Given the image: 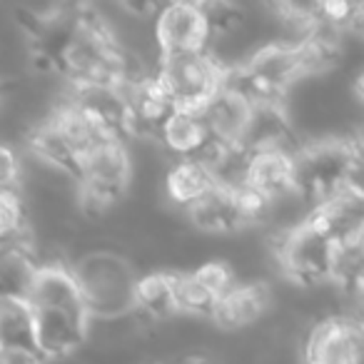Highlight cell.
I'll list each match as a JSON object with an SVG mask.
<instances>
[{"instance_id": "obj_7", "label": "cell", "mask_w": 364, "mask_h": 364, "mask_svg": "<svg viewBox=\"0 0 364 364\" xmlns=\"http://www.w3.org/2000/svg\"><path fill=\"white\" fill-rule=\"evenodd\" d=\"M85 314L33 309V342L43 362L73 359L87 342Z\"/></svg>"}, {"instance_id": "obj_11", "label": "cell", "mask_w": 364, "mask_h": 364, "mask_svg": "<svg viewBox=\"0 0 364 364\" xmlns=\"http://www.w3.org/2000/svg\"><path fill=\"white\" fill-rule=\"evenodd\" d=\"M26 302L31 304V309H53V312H73L87 317L70 264L60 262V259L36 264Z\"/></svg>"}, {"instance_id": "obj_10", "label": "cell", "mask_w": 364, "mask_h": 364, "mask_svg": "<svg viewBox=\"0 0 364 364\" xmlns=\"http://www.w3.org/2000/svg\"><path fill=\"white\" fill-rule=\"evenodd\" d=\"M255 105L235 90L232 85L225 82L213 97L203 105V115L208 132L218 147H242L245 135H247L250 120H252Z\"/></svg>"}, {"instance_id": "obj_14", "label": "cell", "mask_w": 364, "mask_h": 364, "mask_svg": "<svg viewBox=\"0 0 364 364\" xmlns=\"http://www.w3.org/2000/svg\"><path fill=\"white\" fill-rule=\"evenodd\" d=\"M294 152L297 150H255L247 152L242 188L257 193L269 205L294 193Z\"/></svg>"}, {"instance_id": "obj_12", "label": "cell", "mask_w": 364, "mask_h": 364, "mask_svg": "<svg viewBox=\"0 0 364 364\" xmlns=\"http://www.w3.org/2000/svg\"><path fill=\"white\" fill-rule=\"evenodd\" d=\"M307 220L317 230H322L334 245L362 240L364 225V195L359 182H352L337 195L309 210Z\"/></svg>"}, {"instance_id": "obj_3", "label": "cell", "mask_w": 364, "mask_h": 364, "mask_svg": "<svg viewBox=\"0 0 364 364\" xmlns=\"http://www.w3.org/2000/svg\"><path fill=\"white\" fill-rule=\"evenodd\" d=\"M132 182V155L125 140H107L90 150L75 175V195L82 215L102 218L127 195Z\"/></svg>"}, {"instance_id": "obj_16", "label": "cell", "mask_w": 364, "mask_h": 364, "mask_svg": "<svg viewBox=\"0 0 364 364\" xmlns=\"http://www.w3.org/2000/svg\"><path fill=\"white\" fill-rule=\"evenodd\" d=\"M68 100L127 142V100L117 85H75Z\"/></svg>"}, {"instance_id": "obj_17", "label": "cell", "mask_w": 364, "mask_h": 364, "mask_svg": "<svg viewBox=\"0 0 364 364\" xmlns=\"http://www.w3.org/2000/svg\"><path fill=\"white\" fill-rule=\"evenodd\" d=\"M165 195L177 210L188 213L193 205H198L205 195L213 193L215 185L213 170L203 160H172L162 180Z\"/></svg>"}, {"instance_id": "obj_21", "label": "cell", "mask_w": 364, "mask_h": 364, "mask_svg": "<svg viewBox=\"0 0 364 364\" xmlns=\"http://www.w3.org/2000/svg\"><path fill=\"white\" fill-rule=\"evenodd\" d=\"M36 259L28 247L0 250V302L3 299H26L31 287Z\"/></svg>"}, {"instance_id": "obj_24", "label": "cell", "mask_w": 364, "mask_h": 364, "mask_svg": "<svg viewBox=\"0 0 364 364\" xmlns=\"http://www.w3.org/2000/svg\"><path fill=\"white\" fill-rule=\"evenodd\" d=\"M200 6H203V16L208 21L210 38H213L210 43L237 36L247 26V11L237 3L218 0V3H200Z\"/></svg>"}, {"instance_id": "obj_2", "label": "cell", "mask_w": 364, "mask_h": 364, "mask_svg": "<svg viewBox=\"0 0 364 364\" xmlns=\"http://www.w3.org/2000/svg\"><path fill=\"white\" fill-rule=\"evenodd\" d=\"M357 172L359 145L354 140L322 137L304 142L294 152V193L312 210L357 182Z\"/></svg>"}, {"instance_id": "obj_19", "label": "cell", "mask_w": 364, "mask_h": 364, "mask_svg": "<svg viewBox=\"0 0 364 364\" xmlns=\"http://www.w3.org/2000/svg\"><path fill=\"white\" fill-rule=\"evenodd\" d=\"M245 150H297L294 142V130L289 122L284 105H274V102H264V105H255L252 120H250L247 135H245Z\"/></svg>"}, {"instance_id": "obj_25", "label": "cell", "mask_w": 364, "mask_h": 364, "mask_svg": "<svg viewBox=\"0 0 364 364\" xmlns=\"http://www.w3.org/2000/svg\"><path fill=\"white\" fill-rule=\"evenodd\" d=\"M190 272H193V277L198 279L215 299H220L235 282H237V274H235L232 264H230L228 259H208V262L193 267Z\"/></svg>"}, {"instance_id": "obj_6", "label": "cell", "mask_w": 364, "mask_h": 364, "mask_svg": "<svg viewBox=\"0 0 364 364\" xmlns=\"http://www.w3.org/2000/svg\"><path fill=\"white\" fill-rule=\"evenodd\" d=\"M152 38L160 58L210 50V28L200 3H165L152 21Z\"/></svg>"}, {"instance_id": "obj_26", "label": "cell", "mask_w": 364, "mask_h": 364, "mask_svg": "<svg viewBox=\"0 0 364 364\" xmlns=\"http://www.w3.org/2000/svg\"><path fill=\"white\" fill-rule=\"evenodd\" d=\"M23 165L8 142H0V190H21Z\"/></svg>"}, {"instance_id": "obj_22", "label": "cell", "mask_w": 364, "mask_h": 364, "mask_svg": "<svg viewBox=\"0 0 364 364\" xmlns=\"http://www.w3.org/2000/svg\"><path fill=\"white\" fill-rule=\"evenodd\" d=\"M28 247V205L21 190H0V250Z\"/></svg>"}, {"instance_id": "obj_20", "label": "cell", "mask_w": 364, "mask_h": 364, "mask_svg": "<svg viewBox=\"0 0 364 364\" xmlns=\"http://www.w3.org/2000/svg\"><path fill=\"white\" fill-rule=\"evenodd\" d=\"M0 349L36 352L33 309L26 299H3L0 302Z\"/></svg>"}, {"instance_id": "obj_9", "label": "cell", "mask_w": 364, "mask_h": 364, "mask_svg": "<svg viewBox=\"0 0 364 364\" xmlns=\"http://www.w3.org/2000/svg\"><path fill=\"white\" fill-rule=\"evenodd\" d=\"M272 287L264 279H237L223 297L215 302L210 314L220 329L240 332L252 324H257L272 307Z\"/></svg>"}, {"instance_id": "obj_8", "label": "cell", "mask_w": 364, "mask_h": 364, "mask_svg": "<svg viewBox=\"0 0 364 364\" xmlns=\"http://www.w3.org/2000/svg\"><path fill=\"white\" fill-rule=\"evenodd\" d=\"M362 332L357 319L324 317L304 339L302 364H359Z\"/></svg>"}, {"instance_id": "obj_13", "label": "cell", "mask_w": 364, "mask_h": 364, "mask_svg": "<svg viewBox=\"0 0 364 364\" xmlns=\"http://www.w3.org/2000/svg\"><path fill=\"white\" fill-rule=\"evenodd\" d=\"M172 160L208 162L220 150L213 142L200 110H172L160 125L157 140Z\"/></svg>"}, {"instance_id": "obj_1", "label": "cell", "mask_w": 364, "mask_h": 364, "mask_svg": "<svg viewBox=\"0 0 364 364\" xmlns=\"http://www.w3.org/2000/svg\"><path fill=\"white\" fill-rule=\"evenodd\" d=\"M70 272L90 319L110 322L135 312L137 272L125 255L90 250L70 264Z\"/></svg>"}, {"instance_id": "obj_5", "label": "cell", "mask_w": 364, "mask_h": 364, "mask_svg": "<svg viewBox=\"0 0 364 364\" xmlns=\"http://www.w3.org/2000/svg\"><path fill=\"white\" fill-rule=\"evenodd\" d=\"M274 257L284 277L302 289L322 287L332 279L334 242L307 218L287 232H279Z\"/></svg>"}, {"instance_id": "obj_18", "label": "cell", "mask_w": 364, "mask_h": 364, "mask_svg": "<svg viewBox=\"0 0 364 364\" xmlns=\"http://www.w3.org/2000/svg\"><path fill=\"white\" fill-rule=\"evenodd\" d=\"M135 314L145 324L167 322V319L177 317L175 272H170V269H155V272L137 274Z\"/></svg>"}, {"instance_id": "obj_23", "label": "cell", "mask_w": 364, "mask_h": 364, "mask_svg": "<svg viewBox=\"0 0 364 364\" xmlns=\"http://www.w3.org/2000/svg\"><path fill=\"white\" fill-rule=\"evenodd\" d=\"M175 297H177V314H188V317L210 319L218 299L193 277L190 269L175 272Z\"/></svg>"}, {"instance_id": "obj_15", "label": "cell", "mask_w": 364, "mask_h": 364, "mask_svg": "<svg viewBox=\"0 0 364 364\" xmlns=\"http://www.w3.org/2000/svg\"><path fill=\"white\" fill-rule=\"evenodd\" d=\"M185 215H188L190 225L205 235H235L242 232V230H250V220L245 215L242 198H240V188H215L213 193L205 195Z\"/></svg>"}, {"instance_id": "obj_4", "label": "cell", "mask_w": 364, "mask_h": 364, "mask_svg": "<svg viewBox=\"0 0 364 364\" xmlns=\"http://www.w3.org/2000/svg\"><path fill=\"white\" fill-rule=\"evenodd\" d=\"M228 68L210 50L160 58L155 80L175 110H203V105L225 85Z\"/></svg>"}]
</instances>
